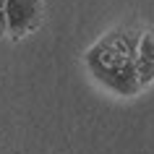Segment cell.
Returning <instances> with one entry per match:
<instances>
[{
	"mask_svg": "<svg viewBox=\"0 0 154 154\" xmlns=\"http://www.w3.org/2000/svg\"><path fill=\"white\" fill-rule=\"evenodd\" d=\"M138 34L141 29L136 26H115L107 34H102L84 55L91 79L107 86L112 94L133 97L141 91L136 76Z\"/></svg>",
	"mask_w": 154,
	"mask_h": 154,
	"instance_id": "6da1fadb",
	"label": "cell"
},
{
	"mask_svg": "<svg viewBox=\"0 0 154 154\" xmlns=\"http://www.w3.org/2000/svg\"><path fill=\"white\" fill-rule=\"evenodd\" d=\"M45 16V0H5V34L21 39L24 34L39 29Z\"/></svg>",
	"mask_w": 154,
	"mask_h": 154,
	"instance_id": "7a4b0ae2",
	"label": "cell"
},
{
	"mask_svg": "<svg viewBox=\"0 0 154 154\" xmlns=\"http://www.w3.org/2000/svg\"><path fill=\"white\" fill-rule=\"evenodd\" d=\"M136 76L138 86L146 89L154 81V26H146L138 34V47H136Z\"/></svg>",
	"mask_w": 154,
	"mask_h": 154,
	"instance_id": "3957f363",
	"label": "cell"
},
{
	"mask_svg": "<svg viewBox=\"0 0 154 154\" xmlns=\"http://www.w3.org/2000/svg\"><path fill=\"white\" fill-rule=\"evenodd\" d=\"M0 34H5V0H0Z\"/></svg>",
	"mask_w": 154,
	"mask_h": 154,
	"instance_id": "277c9868",
	"label": "cell"
}]
</instances>
